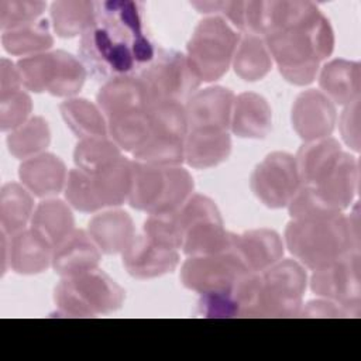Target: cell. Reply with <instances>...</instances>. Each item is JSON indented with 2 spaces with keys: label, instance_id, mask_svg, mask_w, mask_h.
<instances>
[{
  "label": "cell",
  "instance_id": "cell-3",
  "mask_svg": "<svg viewBox=\"0 0 361 361\" xmlns=\"http://www.w3.org/2000/svg\"><path fill=\"white\" fill-rule=\"evenodd\" d=\"M94 3L90 1H56L51 6L55 30L62 35H73V32L86 28L92 18Z\"/></svg>",
  "mask_w": 361,
  "mask_h": 361
},
{
  "label": "cell",
  "instance_id": "cell-4",
  "mask_svg": "<svg viewBox=\"0 0 361 361\" xmlns=\"http://www.w3.org/2000/svg\"><path fill=\"white\" fill-rule=\"evenodd\" d=\"M4 44L8 51L18 52L20 47L27 49L34 45V48L49 47L51 37L48 34L47 21H39L34 27L25 24L23 27H17V30L4 35Z\"/></svg>",
  "mask_w": 361,
  "mask_h": 361
},
{
  "label": "cell",
  "instance_id": "cell-2",
  "mask_svg": "<svg viewBox=\"0 0 361 361\" xmlns=\"http://www.w3.org/2000/svg\"><path fill=\"white\" fill-rule=\"evenodd\" d=\"M234 39V32L221 18H207L197 27L190 44V51H193L195 55H203V62L214 58L216 68L220 73L224 69V65H227Z\"/></svg>",
  "mask_w": 361,
  "mask_h": 361
},
{
  "label": "cell",
  "instance_id": "cell-1",
  "mask_svg": "<svg viewBox=\"0 0 361 361\" xmlns=\"http://www.w3.org/2000/svg\"><path fill=\"white\" fill-rule=\"evenodd\" d=\"M154 54V47L144 34L137 3H94L80 39V56L94 76L124 79L149 63Z\"/></svg>",
  "mask_w": 361,
  "mask_h": 361
},
{
  "label": "cell",
  "instance_id": "cell-5",
  "mask_svg": "<svg viewBox=\"0 0 361 361\" xmlns=\"http://www.w3.org/2000/svg\"><path fill=\"white\" fill-rule=\"evenodd\" d=\"M44 8L45 3L42 1H1V25L21 27V24H30V21L35 20Z\"/></svg>",
  "mask_w": 361,
  "mask_h": 361
}]
</instances>
